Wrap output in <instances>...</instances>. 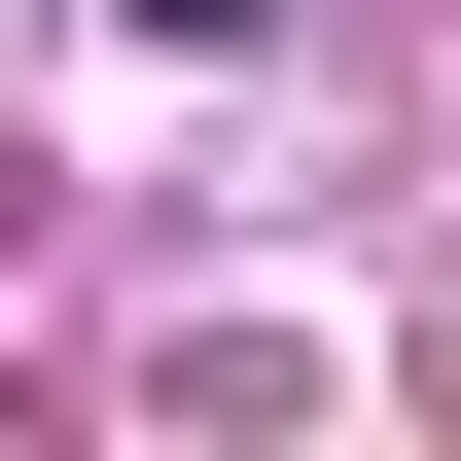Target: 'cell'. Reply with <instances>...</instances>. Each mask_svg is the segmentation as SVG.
I'll return each mask as SVG.
<instances>
[{"label": "cell", "mask_w": 461, "mask_h": 461, "mask_svg": "<svg viewBox=\"0 0 461 461\" xmlns=\"http://www.w3.org/2000/svg\"><path fill=\"white\" fill-rule=\"evenodd\" d=\"M142 36H285V0H142Z\"/></svg>", "instance_id": "cell-1"}]
</instances>
